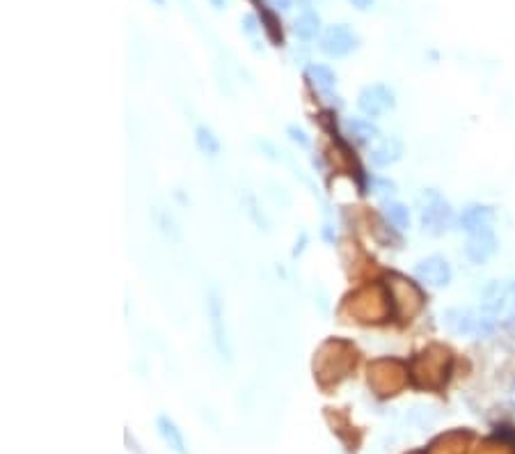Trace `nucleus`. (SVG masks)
Here are the masks:
<instances>
[{
  "instance_id": "nucleus-22",
  "label": "nucleus",
  "mask_w": 515,
  "mask_h": 454,
  "mask_svg": "<svg viewBox=\"0 0 515 454\" xmlns=\"http://www.w3.org/2000/svg\"><path fill=\"white\" fill-rule=\"evenodd\" d=\"M211 3L218 7V10H222V7H225V0H211Z\"/></svg>"
},
{
  "instance_id": "nucleus-7",
  "label": "nucleus",
  "mask_w": 515,
  "mask_h": 454,
  "mask_svg": "<svg viewBox=\"0 0 515 454\" xmlns=\"http://www.w3.org/2000/svg\"><path fill=\"white\" fill-rule=\"evenodd\" d=\"M414 278L428 287H447L451 283V264L442 255H428L414 264Z\"/></svg>"
},
{
  "instance_id": "nucleus-17",
  "label": "nucleus",
  "mask_w": 515,
  "mask_h": 454,
  "mask_svg": "<svg viewBox=\"0 0 515 454\" xmlns=\"http://www.w3.org/2000/svg\"><path fill=\"white\" fill-rule=\"evenodd\" d=\"M373 193L385 197V200H389L394 193H396V184L389 179H373Z\"/></svg>"
},
{
  "instance_id": "nucleus-15",
  "label": "nucleus",
  "mask_w": 515,
  "mask_h": 454,
  "mask_svg": "<svg viewBox=\"0 0 515 454\" xmlns=\"http://www.w3.org/2000/svg\"><path fill=\"white\" fill-rule=\"evenodd\" d=\"M195 143L199 147V152L206 156H218L220 154V138L215 136V131L206 124H199L195 129Z\"/></svg>"
},
{
  "instance_id": "nucleus-1",
  "label": "nucleus",
  "mask_w": 515,
  "mask_h": 454,
  "mask_svg": "<svg viewBox=\"0 0 515 454\" xmlns=\"http://www.w3.org/2000/svg\"><path fill=\"white\" fill-rule=\"evenodd\" d=\"M417 206H419L417 211H419V222H421L423 232H428L433 236L449 232L454 227V222L458 220L449 200H447L444 195H440L437 191H433V188H428V191H423L419 195Z\"/></svg>"
},
{
  "instance_id": "nucleus-9",
  "label": "nucleus",
  "mask_w": 515,
  "mask_h": 454,
  "mask_svg": "<svg viewBox=\"0 0 515 454\" xmlns=\"http://www.w3.org/2000/svg\"><path fill=\"white\" fill-rule=\"evenodd\" d=\"M495 218H497V213H495L493 206L472 202V204H467L460 211L458 225H460L463 232L474 234V232H481V229H490V227H493L495 225Z\"/></svg>"
},
{
  "instance_id": "nucleus-6",
  "label": "nucleus",
  "mask_w": 515,
  "mask_h": 454,
  "mask_svg": "<svg viewBox=\"0 0 515 454\" xmlns=\"http://www.w3.org/2000/svg\"><path fill=\"white\" fill-rule=\"evenodd\" d=\"M396 106L394 92L383 83H373L367 85L357 97V108H360L367 118H383L385 113H389Z\"/></svg>"
},
{
  "instance_id": "nucleus-16",
  "label": "nucleus",
  "mask_w": 515,
  "mask_h": 454,
  "mask_svg": "<svg viewBox=\"0 0 515 454\" xmlns=\"http://www.w3.org/2000/svg\"><path fill=\"white\" fill-rule=\"evenodd\" d=\"M307 78H310L319 90H323V92H328V90L337 85V73L332 71L328 64H310V67H307Z\"/></svg>"
},
{
  "instance_id": "nucleus-14",
  "label": "nucleus",
  "mask_w": 515,
  "mask_h": 454,
  "mask_svg": "<svg viewBox=\"0 0 515 454\" xmlns=\"http://www.w3.org/2000/svg\"><path fill=\"white\" fill-rule=\"evenodd\" d=\"M319 30H321V19H319V14L312 12V10L303 12L293 21V32L305 41H312L314 37L319 35Z\"/></svg>"
},
{
  "instance_id": "nucleus-18",
  "label": "nucleus",
  "mask_w": 515,
  "mask_h": 454,
  "mask_svg": "<svg viewBox=\"0 0 515 454\" xmlns=\"http://www.w3.org/2000/svg\"><path fill=\"white\" fill-rule=\"evenodd\" d=\"M286 134H289L291 140H293V143H298L300 147H310V138H307V134L300 127H289Z\"/></svg>"
},
{
  "instance_id": "nucleus-5",
  "label": "nucleus",
  "mask_w": 515,
  "mask_h": 454,
  "mask_svg": "<svg viewBox=\"0 0 515 454\" xmlns=\"http://www.w3.org/2000/svg\"><path fill=\"white\" fill-rule=\"evenodd\" d=\"M360 48V37L346 26V23H337V26L326 28L321 37V51L328 57H346L353 51Z\"/></svg>"
},
{
  "instance_id": "nucleus-4",
  "label": "nucleus",
  "mask_w": 515,
  "mask_h": 454,
  "mask_svg": "<svg viewBox=\"0 0 515 454\" xmlns=\"http://www.w3.org/2000/svg\"><path fill=\"white\" fill-rule=\"evenodd\" d=\"M515 308V283H506V280H493L484 287L481 294V310L486 315L500 319V315Z\"/></svg>"
},
{
  "instance_id": "nucleus-2",
  "label": "nucleus",
  "mask_w": 515,
  "mask_h": 454,
  "mask_svg": "<svg viewBox=\"0 0 515 454\" xmlns=\"http://www.w3.org/2000/svg\"><path fill=\"white\" fill-rule=\"evenodd\" d=\"M442 321L449 333L463 337L490 335L497 328L495 317L486 315L484 310H472V308H449L444 312Z\"/></svg>"
},
{
  "instance_id": "nucleus-11",
  "label": "nucleus",
  "mask_w": 515,
  "mask_h": 454,
  "mask_svg": "<svg viewBox=\"0 0 515 454\" xmlns=\"http://www.w3.org/2000/svg\"><path fill=\"white\" fill-rule=\"evenodd\" d=\"M156 429H159L161 439L165 441V445H168L172 452L188 454V445H186L184 434H181V429L177 427V423H174L170 416H159V418H156Z\"/></svg>"
},
{
  "instance_id": "nucleus-12",
  "label": "nucleus",
  "mask_w": 515,
  "mask_h": 454,
  "mask_svg": "<svg viewBox=\"0 0 515 454\" xmlns=\"http://www.w3.org/2000/svg\"><path fill=\"white\" fill-rule=\"evenodd\" d=\"M383 216L392 227L396 229H408L410 227V209L403 202L396 200H385L383 204Z\"/></svg>"
},
{
  "instance_id": "nucleus-20",
  "label": "nucleus",
  "mask_w": 515,
  "mask_h": 454,
  "mask_svg": "<svg viewBox=\"0 0 515 454\" xmlns=\"http://www.w3.org/2000/svg\"><path fill=\"white\" fill-rule=\"evenodd\" d=\"M353 7H357V10H369V7L376 3V0H348Z\"/></svg>"
},
{
  "instance_id": "nucleus-3",
  "label": "nucleus",
  "mask_w": 515,
  "mask_h": 454,
  "mask_svg": "<svg viewBox=\"0 0 515 454\" xmlns=\"http://www.w3.org/2000/svg\"><path fill=\"white\" fill-rule=\"evenodd\" d=\"M206 315H209L215 349H218L222 358L229 360L231 358V344H229L227 324H225V301H222V296L215 287H211L209 294H206Z\"/></svg>"
},
{
  "instance_id": "nucleus-21",
  "label": "nucleus",
  "mask_w": 515,
  "mask_h": 454,
  "mask_svg": "<svg viewBox=\"0 0 515 454\" xmlns=\"http://www.w3.org/2000/svg\"><path fill=\"white\" fill-rule=\"evenodd\" d=\"M291 3H293V0H275V5L280 7V10H289Z\"/></svg>"
},
{
  "instance_id": "nucleus-19",
  "label": "nucleus",
  "mask_w": 515,
  "mask_h": 454,
  "mask_svg": "<svg viewBox=\"0 0 515 454\" xmlns=\"http://www.w3.org/2000/svg\"><path fill=\"white\" fill-rule=\"evenodd\" d=\"M243 30L245 32H254L256 30V16H252V14L245 16V19H243Z\"/></svg>"
},
{
  "instance_id": "nucleus-8",
  "label": "nucleus",
  "mask_w": 515,
  "mask_h": 454,
  "mask_svg": "<svg viewBox=\"0 0 515 454\" xmlns=\"http://www.w3.org/2000/svg\"><path fill=\"white\" fill-rule=\"evenodd\" d=\"M500 250V241L495 236V229H481V232L467 234V243H465V255L472 264H486L490 257H495V253Z\"/></svg>"
},
{
  "instance_id": "nucleus-23",
  "label": "nucleus",
  "mask_w": 515,
  "mask_h": 454,
  "mask_svg": "<svg viewBox=\"0 0 515 454\" xmlns=\"http://www.w3.org/2000/svg\"><path fill=\"white\" fill-rule=\"evenodd\" d=\"M511 397H513V404H515V383H513V390H511Z\"/></svg>"
},
{
  "instance_id": "nucleus-10",
  "label": "nucleus",
  "mask_w": 515,
  "mask_h": 454,
  "mask_svg": "<svg viewBox=\"0 0 515 454\" xmlns=\"http://www.w3.org/2000/svg\"><path fill=\"white\" fill-rule=\"evenodd\" d=\"M403 156V145L398 138H383L380 143L373 147L369 159L376 168H389Z\"/></svg>"
},
{
  "instance_id": "nucleus-13",
  "label": "nucleus",
  "mask_w": 515,
  "mask_h": 454,
  "mask_svg": "<svg viewBox=\"0 0 515 454\" xmlns=\"http://www.w3.org/2000/svg\"><path fill=\"white\" fill-rule=\"evenodd\" d=\"M348 134H351L353 140L357 143H373V140L380 138V129L373 124L371 120H364V118H355L348 122Z\"/></svg>"
},
{
  "instance_id": "nucleus-24",
  "label": "nucleus",
  "mask_w": 515,
  "mask_h": 454,
  "mask_svg": "<svg viewBox=\"0 0 515 454\" xmlns=\"http://www.w3.org/2000/svg\"><path fill=\"white\" fill-rule=\"evenodd\" d=\"M156 3H159V5H163V0H156Z\"/></svg>"
}]
</instances>
